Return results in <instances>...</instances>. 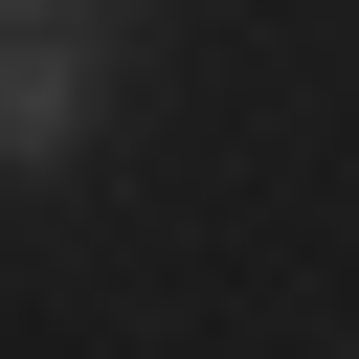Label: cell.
Wrapping results in <instances>:
<instances>
[{"label":"cell","instance_id":"obj_1","mask_svg":"<svg viewBox=\"0 0 359 359\" xmlns=\"http://www.w3.org/2000/svg\"><path fill=\"white\" fill-rule=\"evenodd\" d=\"M90 90H112V22L0 0V180H67V157H90Z\"/></svg>","mask_w":359,"mask_h":359},{"label":"cell","instance_id":"obj_2","mask_svg":"<svg viewBox=\"0 0 359 359\" xmlns=\"http://www.w3.org/2000/svg\"><path fill=\"white\" fill-rule=\"evenodd\" d=\"M45 22H112V0H45Z\"/></svg>","mask_w":359,"mask_h":359}]
</instances>
